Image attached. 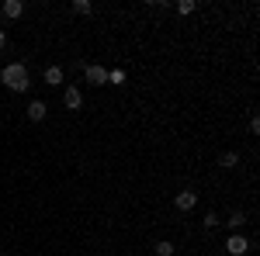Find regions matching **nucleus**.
I'll list each match as a JSON object with an SVG mask.
<instances>
[{"mask_svg":"<svg viewBox=\"0 0 260 256\" xmlns=\"http://www.w3.org/2000/svg\"><path fill=\"white\" fill-rule=\"evenodd\" d=\"M0 83H4L7 90H14V94H28V87H31L28 66H24V62H7V66L0 69Z\"/></svg>","mask_w":260,"mask_h":256,"instance_id":"obj_1","label":"nucleus"},{"mask_svg":"<svg viewBox=\"0 0 260 256\" xmlns=\"http://www.w3.org/2000/svg\"><path fill=\"white\" fill-rule=\"evenodd\" d=\"M225 249H229V256H246L250 249H253V242L246 236H240V232H233V236L225 239Z\"/></svg>","mask_w":260,"mask_h":256,"instance_id":"obj_2","label":"nucleus"},{"mask_svg":"<svg viewBox=\"0 0 260 256\" xmlns=\"http://www.w3.org/2000/svg\"><path fill=\"white\" fill-rule=\"evenodd\" d=\"M83 77H87V83H94V87H104L108 83V69L101 62H83Z\"/></svg>","mask_w":260,"mask_h":256,"instance_id":"obj_3","label":"nucleus"},{"mask_svg":"<svg viewBox=\"0 0 260 256\" xmlns=\"http://www.w3.org/2000/svg\"><path fill=\"white\" fill-rule=\"evenodd\" d=\"M62 104H66L70 111H80L83 107V90L77 87V83H70V87L62 90Z\"/></svg>","mask_w":260,"mask_h":256,"instance_id":"obj_4","label":"nucleus"},{"mask_svg":"<svg viewBox=\"0 0 260 256\" xmlns=\"http://www.w3.org/2000/svg\"><path fill=\"white\" fill-rule=\"evenodd\" d=\"M24 14V0H4L0 4V18L4 21H18Z\"/></svg>","mask_w":260,"mask_h":256,"instance_id":"obj_5","label":"nucleus"},{"mask_svg":"<svg viewBox=\"0 0 260 256\" xmlns=\"http://www.w3.org/2000/svg\"><path fill=\"white\" fill-rule=\"evenodd\" d=\"M194 204H198V194H194V191H180V194L174 197V208H177V211H184V215H187Z\"/></svg>","mask_w":260,"mask_h":256,"instance_id":"obj_6","label":"nucleus"},{"mask_svg":"<svg viewBox=\"0 0 260 256\" xmlns=\"http://www.w3.org/2000/svg\"><path fill=\"white\" fill-rule=\"evenodd\" d=\"M45 115H49V104H45V100H28V121H35V125H39V121H45Z\"/></svg>","mask_w":260,"mask_h":256,"instance_id":"obj_7","label":"nucleus"},{"mask_svg":"<svg viewBox=\"0 0 260 256\" xmlns=\"http://www.w3.org/2000/svg\"><path fill=\"white\" fill-rule=\"evenodd\" d=\"M62 80H66V69H62V66H49V69H45V83H49V87H62Z\"/></svg>","mask_w":260,"mask_h":256,"instance_id":"obj_8","label":"nucleus"},{"mask_svg":"<svg viewBox=\"0 0 260 256\" xmlns=\"http://www.w3.org/2000/svg\"><path fill=\"white\" fill-rule=\"evenodd\" d=\"M219 166H222V170H236V166H240V153H233V149H229V153H222Z\"/></svg>","mask_w":260,"mask_h":256,"instance_id":"obj_9","label":"nucleus"},{"mask_svg":"<svg viewBox=\"0 0 260 256\" xmlns=\"http://www.w3.org/2000/svg\"><path fill=\"white\" fill-rule=\"evenodd\" d=\"M225 225H229V232H240L243 225H246V215H243V211H229Z\"/></svg>","mask_w":260,"mask_h":256,"instance_id":"obj_10","label":"nucleus"},{"mask_svg":"<svg viewBox=\"0 0 260 256\" xmlns=\"http://www.w3.org/2000/svg\"><path fill=\"white\" fill-rule=\"evenodd\" d=\"M153 253H156V256H174V253H177V246H174L170 239H160V242L153 246Z\"/></svg>","mask_w":260,"mask_h":256,"instance_id":"obj_11","label":"nucleus"},{"mask_svg":"<svg viewBox=\"0 0 260 256\" xmlns=\"http://www.w3.org/2000/svg\"><path fill=\"white\" fill-rule=\"evenodd\" d=\"M201 225H205V229L212 232V229H219V225H222V215H219V211H205V218H201Z\"/></svg>","mask_w":260,"mask_h":256,"instance_id":"obj_12","label":"nucleus"},{"mask_svg":"<svg viewBox=\"0 0 260 256\" xmlns=\"http://www.w3.org/2000/svg\"><path fill=\"white\" fill-rule=\"evenodd\" d=\"M174 11H177L180 18H187V14H194V11H198V4H194V0H180V4H174Z\"/></svg>","mask_w":260,"mask_h":256,"instance_id":"obj_13","label":"nucleus"},{"mask_svg":"<svg viewBox=\"0 0 260 256\" xmlns=\"http://www.w3.org/2000/svg\"><path fill=\"white\" fill-rule=\"evenodd\" d=\"M73 14H80V18L94 14V4H90V0H73Z\"/></svg>","mask_w":260,"mask_h":256,"instance_id":"obj_14","label":"nucleus"},{"mask_svg":"<svg viewBox=\"0 0 260 256\" xmlns=\"http://www.w3.org/2000/svg\"><path fill=\"white\" fill-rule=\"evenodd\" d=\"M108 83H125V69H108Z\"/></svg>","mask_w":260,"mask_h":256,"instance_id":"obj_15","label":"nucleus"},{"mask_svg":"<svg viewBox=\"0 0 260 256\" xmlns=\"http://www.w3.org/2000/svg\"><path fill=\"white\" fill-rule=\"evenodd\" d=\"M250 132H253V135H260V118H257V115L250 118Z\"/></svg>","mask_w":260,"mask_h":256,"instance_id":"obj_16","label":"nucleus"},{"mask_svg":"<svg viewBox=\"0 0 260 256\" xmlns=\"http://www.w3.org/2000/svg\"><path fill=\"white\" fill-rule=\"evenodd\" d=\"M0 49H7V31L0 28Z\"/></svg>","mask_w":260,"mask_h":256,"instance_id":"obj_17","label":"nucleus"},{"mask_svg":"<svg viewBox=\"0 0 260 256\" xmlns=\"http://www.w3.org/2000/svg\"><path fill=\"white\" fill-rule=\"evenodd\" d=\"M0 256H7V253H0Z\"/></svg>","mask_w":260,"mask_h":256,"instance_id":"obj_18","label":"nucleus"}]
</instances>
